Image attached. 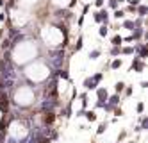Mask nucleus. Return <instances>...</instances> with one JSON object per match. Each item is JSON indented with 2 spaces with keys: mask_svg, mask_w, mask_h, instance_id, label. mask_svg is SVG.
Listing matches in <instances>:
<instances>
[{
  "mask_svg": "<svg viewBox=\"0 0 148 143\" xmlns=\"http://www.w3.org/2000/svg\"><path fill=\"white\" fill-rule=\"evenodd\" d=\"M96 95H98V100H107V90H104V88H98Z\"/></svg>",
  "mask_w": 148,
  "mask_h": 143,
  "instance_id": "6",
  "label": "nucleus"
},
{
  "mask_svg": "<svg viewBox=\"0 0 148 143\" xmlns=\"http://www.w3.org/2000/svg\"><path fill=\"white\" fill-rule=\"evenodd\" d=\"M75 49H77V50H80V49H82V38H79V43H77V47H75Z\"/></svg>",
  "mask_w": 148,
  "mask_h": 143,
  "instance_id": "22",
  "label": "nucleus"
},
{
  "mask_svg": "<svg viewBox=\"0 0 148 143\" xmlns=\"http://www.w3.org/2000/svg\"><path fill=\"white\" fill-rule=\"evenodd\" d=\"M59 102L56 98H43L41 102H39V109H41L43 113H54V109L57 107Z\"/></svg>",
  "mask_w": 148,
  "mask_h": 143,
  "instance_id": "2",
  "label": "nucleus"
},
{
  "mask_svg": "<svg viewBox=\"0 0 148 143\" xmlns=\"http://www.w3.org/2000/svg\"><path fill=\"white\" fill-rule=\"evenodd\" d=\"M54 120H56V114L54 113H43V125L50 127L54 124Z\"/></svg>",
  "mask_w": 148,
  "mask_h": 143,
  "instance_id": "3",
  "label": "nucleus"
},
{
  "mask_svg": "<svg viewBox=\"0 0 148 143\" xmlns=\"http://www.w3.org/2000/svg\"><path fill=\"white\" fill-rule=\"evenodd\" d=\"M114 18H123V11H116L114 13Z\"/></svg>",
  "mask_w": 148,
  "mask_h": 143,
  "instance_id": "20",
  "label": "nucleus"
},
{
  "mask_svg": "<svg viewBox=\"0 0 148 143\" xmlns=\"http://www.w3.org/2000/svg\"><path fill=\"white\" fill-rule=\"evenodd\" d=\"M132 68H136V70H137V72H143V68H145V65H143V63H141V59H139V57H136V59H134V63H132Z\"/></svg>",
  "mask_w": 148,
  "mask_h": 143,
  "instance_id": "4",
  "label": "nucleus"
},
{
  "mask_svg": "<svg viewBox=\"0 0 148 143\" xmlns=\"http://www.w3.org/2000/svg\"><path fill=\"white\" fill-rule=\"evenodd\" d=\"M104 109H105V111H112V109H114V107H112V106H109V104H107V102H105V106H104Z\"/></svg>",
  "mask_w": 148,
  "mask_h": 143,
  "instance_id": "23",
  "label": "nucleus"
},
{
  "mask_svg": "<svg viewBox=\"0 0 148 143\" xmlns=\"http://www.w3.org/2000/svg\"><path fill=\"white\" fill-rule=\"evenodd\" d=\"M125 95H127V97H130V95H132V90H130V88H127V90H125Z\"/></svg>",
  "mask_w": 148,
  "mask_h": 143,
  "instance_id": "29",
  "label": "nucleus"
},
{
  "mask_svg": "<svg viewBox=\"0 0 148 143\" xmlns=\"http://www.w3.org/2000/svg\"><path fill=\"white\" fill-rule=\"evenodd\" d=\"M141 36H143V29H136V31H134V34L130 36V39L134 41V39H139Z\"/></svg>",
  "mask_w": 148,
  "mask_h": 143,
  "instance_id": "9",
  "label": "nucleus"
},
{
  "mask_svg": "<svg viewBox=\"0 0 148 143\" xmlns=\"http://www.w3.org/2000/svg\"><path fill=\"white\" fill-rule=\"evenodd\" d=\"M141 131H145V129H148V120H146V116H143V120H141Z\"/></svg>",
  "mask_w": 148,
  "mask_h": 143,
  "instance_id": "10",
  "label": "nucleus"
},
{
  "mask_svg": "<svg viewBox=\"0 0 148 143\" xmlns=\"http://www.w3.org/2000/svg\"><path fill=\"white\" fill-rule=\"evenodd\" d=\"M145 111V104H143V102H139V104H137V113H143Z\"/></svg>",
  "mask_w": 148,
  "mask_h": 143,
  "instance_id": "18",
  "label": "nucleus"
},
{
  "mask_svg": "<svg viewBox=\"0 0 148 143\" xmlns=\"http://www.w3.org/2000/svg\"><path fill=\"white\" fill-rule=\"evenodd\" d=\"M137 13H139L141 16H145V15H146V7H145V5H141V7L137 9Z\"/></svg>",
  "mask_w": 148,
  "mask_h": 143,
  "instance_id": "16",
  "label": "nucleus"
},
{
  "mask_svg": "<svg viewBox=\"0 0 148 143\" xmlns=\"http://www.w3.org/2000/svg\"><path fill=\"white\" fill-rule=\"evenodd\" d=\"M98 56H100V50H93V52L89 54V57H91V59H96Z\"/></svg>",
  "mask_w": 148,
  "mask_h": 143,
  "instance_id": "15",
  "label": "nucleus"
},
{
  "mask_svg": "<svg viewBox=\"0 0 148 143\" xmlns=\"http://www.w3.org/2000/svg\"><path fill=\"white\" fill-rule=\"evenodd\" d=\"M118 102H120V95H112V97L109 98V102H107V104H109V106H118Z\"/></svg>",
  "mask_w": 148,
  "mask_h": 143,
  "instance_id": "7",
  "label": "nucleus"
},
{
  "mask_svg": "<svg viewBox=\"0 0 148 143\" xmlns=\"http://www.w3.org/2000/svg\"><path fill=\"white\" fill-rule=\"evenodd\" d=\"M52 57H48V65L54 68V70H61L63 63H64V52L63 50H56L50 54Z\"/></svg>",
  "mask_w": 148,
  "mask_h": 143,
  "instance_id": "1",
  "label": "nucleus"
},
{
  "mask_svg": "<svg viewBox=\"0 0 148 143\" xmlns=\"http://www.w3.org/2000/svg\"><path fill=\"white\" fill-rule=\"evenodd\" d=\"M118 54H120V49H118V47H114V49H112V56H118Z\"/></svg>",
  "mask_w": 148,
  "mask_h": 143,
  "instance_id": "26",
  "label": "nucleus"
},
{
  "mask_svg": "<svg viewBox=\"0 0 148 143\" xmlns=\"http://www.w3.org/2000/svg\"><path fill=\"white\" fill-rule=\"evenodd\" d=\"M123 88H125L123 82H118V84H116V91H118V93H120V91H123Z\"/></svg>",
  "mask_w": 148,
  "mask_h": 143,
  "instance_id": "17",
  "label": "nucleus"
},
{
  "mask_svg": "<svg viewBox=\"0 0 148 143\" xmlns=\"http://www.w3.org/2000/svg\"><path fill=\"white\" fill-rule=\"evenodd\" d=\"M104 106H105L104 100H98V102H96V107H104Z\"/></svg>",
  "mask_w": 148,
  "mask_h": 143,
  "instance_id": "27",
  "label": "nucleus"
},
{
  "mask_svg": "<svg viewBox=\"0 0 148 143\" xmlns=\"http://www.w3.org/2000/svg\"><path fill=\"white\" fill-rule=\"evenodd\" d=\"M123 39H122V36H114V39H112V45L114 47H120V43H122Z\"/></svg>",
  "mask_w": 148,
  "mask_h": 143,
  "instance_id": "11",
  "label": "nucleus"
},
{
  "mask_svg": "<svg viewBox=\"0 0 148 143\" xmlns=\"http://www.w3.org/2000/svg\"><path fill=\"white\" fill-rule=\"evenodd\" d=\"M123 25L127 27V29H132V27H134V22H125Z\"/></svg>",
  "mask_w": 148,
  "mask_h": 143,
  "instance_id": "21",
  "label": "nucleus"
},
{
  "mask_svg": "<svg viewBox=\"0 0 148 143\" xmlns=\"http://www.w3.org/2000/svg\"><path fill=\"white\" fill-rule=\"evenodd\" d=\"M105 129H107V122H104V124H100V127H98V131H96V132H98V134H102V132L105 131Z\"/></svg>",
  "mask_w": 148,
  "mask_h": 143,
  "instance_id": "13",
  "label": "nucleus"
},
{
  "mask_svg": "<svg viewBox=\"0 0 148 143\" xmlns=\"http://www.w3.org/2000/svg\"><path fill=\"white\" fill-rule=\"evenodd\" d=\"M132 52H134L132 47H125V49H123V54H132Z\"/></svg>",
  "mask_w": 148,
  "mask_h": 143,
  "instance_id": "19",
  "label": "nucleus"
},
{
  "mask_svg": "<svg viewBox=\"0 0 148 143\" xmlns=\"http://www.w3.org/2000/svg\"><path fill=\"white\" fill-rule=\"evenodd\" d=\"M105 34H107V29H105V25H104L102 29H100V36H105Z\"/></svg>",
  "mask_w": 148,
  "mask_h": 143,
  "instance_id": "24",
  "label": "nucleus"
},
{
  "mask_svg": "<svg viewBox=\"0 0 148 143\" xmlns=\"http://www.w3.org/2000/svg\"><path fill=\"white\" fill-rule=\"evenodd\" d=\"M84 114H86V118L89 120V122H95V120H96V114H95V111H84Z\"/></svg>",
  "mask_w": 148,
  "mask_h": 143,
  "instance_id": "8",
  "label": "nucleus"
},
{
  "mask_svg": "<svg viewBox=\"0 0 148 143\" xmlns=\"http://www.w3.org/2000/svg\"><path fill=\"white\" fill-rule=\"evenodd\" d=\"M120 66H122V61H120V59H114L112 63H111V68H114V70H116V68H120Z\"/></svg>",
  "mask_w": 148,
  "mask_h": 143,
  "instance_id": "12",
  "label": "nucleus"
},
{
  "mask_svg": "<svg viewBox=\"0 0 148 143\" xmlns=\"http://www.w3.org/2000/svg\"><path fill=\"white\" fill-rule=\"evenodd\" d=\"M84 88H86V90H95V88H96V82H95L93 79H86V80H84Z\"/></svg>",
  "mask_w": 148,
  "mask_h": 143,
  "instance_id": "5",
  "label": "nucleus"
},
{
  "mask_svg": "<svg viewBox=\"0 0 148 143\" xmlns=\"http://www.w3.org/2000/svg\"><path fill=\"white\" fill-rule=\"evenodd\" d=\"M118 143H120V141H118Z\"/></svg>",
  "mask_w": 148,
  "mask_h": 143,
  "instance_id": "30",
  "label": "nucleus"
},
{
  "mask_svg": "<svg viewBox=\"0 0 148 143\" xmlns=\"http://www.w3.org/2000/svg\"><path fill=\"white\" fill-rule=\"evenodd\" d=\"M114 113H116V116H122V114H123V111L122 109H112Z\"/></svg>",
  "mask_w": 148,
  "mask_h": 143,
  "instance_id": "28",
  "label": "nucleus"
},
{
  "mask_svg": "<svg viewBox=\"0 0 148 143\" xmlns=\"http://www.w3.org/2000/svg\"><path fill=\"white\" fill-rule=\"evenodd\" d=\"M102 77H104V75H102V73H95V75H93V80H95V82L98 84V82H100V80H102Z\"/></svg>",
  "mask_w": 148,
  "mask_h": 143,
  "instance_id": "14",
  "label": "nucleus"
},
{
  "mask_svg": "<svg viewBox=\"0 0 148 143\" xmlns=\"http://www.w3.org/2000/svg\"><path fill=\"white\" fill-rule=\"evenodd\" d=\"M109 5H111V7H116V5H118V0H111Z\"/></svg>",
  "mask_w": 148,
  "mask_h": 143,
  "instance_id": "25",
  "label": "nucleus"
}]
</instances>
